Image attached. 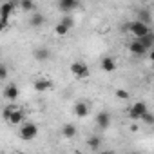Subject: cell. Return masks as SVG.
I'll list each match as a JSON object with an SVG mask.
<instances>
[{
    "instance_id": "d4e9b609",
    "label": "cell",
    "mask_w": 154,
    "mask_h": 154,
    "mask_svg": "<svg viewBox=\"0 0 154 154\" xmlns=\"http://www.w3.org/2000/svg\"><path fill=\"white\" fill-rule=\"evenodd\" d=\"M0 78H2V80H6V78H8V67H6V63L0 65Z\"/></svg>"
},
{
    "instance_id": "603a6c76",
    "label": "cell",
    "mask_w": 154,
    "mask_h": 154,
    "mask_svg": "<svg viewBox=\"0 0 154 154\" xmlns=\"http://www.w3.org/2000/svg\"><path fill=\"white\" fill-rule=\"evenodd\" d=\"M141 122H143L145 125H154V114H152V112L149 111V112H147V114H145V116L141 118Z\"/></svg>"
},
{
    "instance_id": "484cf974",
    "label": "cell",
    "mask_w": 154,
    "mask_h": 154,
    "mask_svg": "<svg viewBox=\"0 0 154 154\" xmlns=\"http://www.w3.org/2000/svg\"><path fill=\"white\" fill-rule=\"evenodd\" d=\"M149 60H150V62H152V63H154V47H152V51H150V53H149Z\"/></svg>"
},
{
    "instance_id": "6da1fadb",
    "label": "cell",
    "mask_w": 154,
    "mask_h": 154,
    "mask_svg": "<svg viewBox=\"0 0 154 154\" xmlns=\"http://www.w3.org/2000/svg\"><path fill=\"white\" fill-rule=\"evenodd\" d=\"M2 116H4V120H6L8 123H11V125H18V123L24 120V111L18 109L15 103H9L8 107H4Z\"/></svg>"
},
{
    "instance_id": "d6986e66",
    "label": "cell",
    "mask_w": 154,
    "mask_h": 154,
    "mask_svg": "<svg viewBox=\"0 0 154 154\" xmlns=\"http://www.w3.org/2000/svg\"><path fill=\"white\" fill-rule=\"evenodd\" d=\"M60 24H63L69 31L74 27V18H72V15H63L62 17V20H60Z\"/></svg>"
},
{
    "instance_id": "e0dca14e",
    "label": "cell",
    "mask_w": 154,
    "mask_h": 154,
    "mask_svg": "<svg viewBox=\"0 0 154 154\" xmlns=\"http://www.w3.org/2000/svg\"><path fill=\"white\" fill-rule=\"evenodd\" d=\"M138 42H140L147 51H149V49L154 45V36H152V33H150V35H147V36H143V38H138Z\"/></svg>"
},
{
    "instance_id": "8992f818",
    "label": "cell",
    "mask_w": 154,
    "mask_h": 154,
    "mask_svg": "<svg viewBox=\"0 0 154 154\" xmlns=\"http://www.w3.org/2000/svg\"><path fill=\"white\" fill-rule=\"evenodd\" d=\"M17 2H11V0H8V2H4L2 6H0V18L2 20H9L11 15H15V9H17Z\"/></svg>"
},
{
    "instance_id": "2e32d148",
    "label": "cell",
    "mask_w": 154,
    "mask_h": 154,
    "mask_svg": "<svg viewBox=\"0 0 154 154\" xmlns=\"http://www.w3.org/2000/svg\"><path fill=\"white\" fill-rule=\"evenodd\" d=\"M29 24H31L33 27H40V26H44V24H45V17H44V15H40V13H35V15H31Z\"/></svg>"
},
{
    "instance_id": "f1b7e54d",
    "label": "cell",
    "mask_w": 154,
    "mask_h": 154,
    "mask_svg": "<svg viewBox=\"0 0 154 154\" xmlns=\"http://www.w3.org/2000/svg\"><path fill=\"white\" fill-rule=\"evenodd\" d=\"M152 36H154V33H152Z\"/></svg>"
},
{
    "instance_id": "3957f363",
    "label": "cell",
    "mask_w": 154,
    "mask_h": 154,
    "mask_svg": "<svg viewBox=\"0 0 154 154\" xmlns=\"http://www.w3.org/2000/svg\"><path fill=\"white\" fill-rule=\"evenodd\" d=\"M147 112H149V107H147V103L141 102V100L134 102V103L129 107V118H131V120H141Z\"/></svg>"
},
{
    "instance_id": "cb8c5ba5",
    "label": "cell",
    "mask_w": 154,
    "mask_h": 154,
    "mask_svg": "<svg viewBox=\"0 0 154 154\" xmlns=\"http://www.w3.org/2000/svg\"><path fill=\"white\" fill-rule=\"evenodd\" d=\"M116 98H120V100H129L131 98V94L127 93V91H123V89H116Z\"/></svg>"
},
{
    "instance_id": "44dd1931",
    "label": "cell",
    "mask_w": 154,
    "mask_h": 154,
    "mask_svg": "<svg viewBox=\"0 0 154 154\" xmlns=\"http://www.w3.org/2000/svg\"><path fill=\"white\" fill-rule=\"evenodd\" d=\"M54 33H56L58 36H65V35L69 33V29H67V27H65L63 24H60V22H58V24L54 26Z\"/></svg>"
},
{
    "instance_id": "52a82bcc",
    "label": "cell",
    "mask_w": 154,
    "mask_h": 154,
    "mask_svg": "<svg viewBox=\"0 0 154 154\" xmlns=\"http://www.w3.org/2000/svg\"><path fill=\"white\" fill-rule=\"evenodd\" d=\"M78 6H80L78 0H60V2H58V9L62 13H65V15H71Z\"/></svg>"
},
{
    "instance_id": "ac0fdd59",
    "label": "cell",
    "mask_w": 154,
    "mask_h": 154,
    "mask_svg": "<svg viewBox=\"0 0 154 154\" xmlns=\"http://www.w3.org/2000/svg\"><path fill=\"white\" fill-rule=\"evenodd\" d=\"M138 20L149 26V24H150V13H149L147 9H140V11H138Z\"/></svg>"
},
{
    "instance_id": "83f0119b",
    "label": "cell",
    "mask_w": 154,
    "mask_h": 154,
    "mask_svg": "<svg viewBox=\"0 0 154 154\" xmlns=\"http://www.w3.org/2000/svg\"><path fill=\"white\" fill-rule=\"evenodd\" d=\"M15 154H24V152H15Z\"/></svg>"
},
{
    "instance_id": "9c48e42d",
    "label": "cell",
    "mask_w": 154,
    "mask_h": 154,
    "mask_svg": "<svg viewBox=\"0 0 154 154\" xmlns=\"http://www.w3.org/2000/svg\"><path fill=\"white\" fill-rule=\"evenodd\" d=\"M20 96V89L15 85V84H9L4 87V98L9 100V102H17V98Z\"/></svg>"
},
{
    "instance_id": "30bf717a",
    "label": "cell",
    "mask_w": 154,
    "mask_h": 154,
    "mask_svg": "<svg viewBox=\"0 0 154 154\" xmlns=\"http://www.w3.org/2000/svg\"><path fill=\"white\" fill-rule=\"evenodd\" d=\"M72 111H74V116L76 118H85V116H89V105H87V102H76L74 107H72Z\"/></svg>"
},
{
    "instance_id": "7402d4cb",
    "label": "cell",
    "mask_w": 154,
    "mask_h": 154,
    "mask_svg": "<svg viewBox=\"0 0 154 154\" xmlns=\"http://www.w3.org/2000/svg\"><path fill=\"white\" fill-rule=\"evenodd\" d=\"M87 145H89L91 149H98V147L102 145V140H100L98 136H91V138L87 140Z\"/></svg>"
},
{
    "instance_id": "ba28073f",
    "label": "cell",
    "mask_w": 154,
    "mask_h": 154,
    "mask_svg": "<svg viewBox=\"0 0 154 154\" xmlns=\"http://www.w3.org/2000/svg\"><path fill=\"white\" fill-rule=\"evenodd\" d=\"M33 89H35L36 93H45V91L53 89V82H51L49 78H38V80L33 82Z\"/></svg>"
},
{
    "instance_id": "4316f807",
    "label": "cell",
    "mask_w": 154,
    "mask_h": 154,
    "mask_svg": "<svg viewBox=\"0 0 154 154\" xmlns=\"http://www.w3.org/2000/svg\"><path fill=\"white\" fill-rule=\"evenodd\" d=\"M98 154H116V152L114 150H100Z\"/></svg>"
},
{
    "instance_id": "9a60e30c",
    "label": "cell",
    "mask_w": 154,
    "mask_h": 154,
    "mask_svg": "<svg viewBox=\"0 0 154 154\" xmlns=\"http://www.w3.org/2000/svg\"><path fill=\"white\" fill-rule=\"evenodd\" d=\"M62 136H63V138H74V136H76V127H74L72 123L62 125Z\"/></svg>"
},
{
    "instance_id": "7a4b0ae2",
    "label": "cell",
    "mask_w": 154,
    "mask_h": 154,
    "mask_svg": "<svg viewBox=\"0 0 154 154\" xmlns=\"http://www.w3.org/2000/svg\"><path fill=\"white\" fill-rule=\"evenodd\" d=\"M69 69H71V72H72V76L74 78H78V80H84V78H89V67H87V63H84V62H80V60H76V62H72L71 65H69Z\"/></svg>"
},
{
    "instance_id": "5bb4252c",
    "label": "cell",
    "mask_w": 154,
    "mask_h": 154,
    "mask_svg": "<svg viewBox=\"0 0 154 154\" xmlns=\"http://www.w3.org/2000/svg\"><path fill=\"white\" fill-rule=\"evenodd\" d=\"M129 51H131L132 54H136V56H143V54L147 53V49H145L138 40H132V42L129 44Z\"/></svg>"
},
{
    "instance_id": "8fae6325",
    "label": "cell",
    "mask_w": 154,
    "mask_h": 154,
    "mask_svg": "<svg viewBox=\"0 0 154 154\" xmlns=\"http://www.w3.org/2000/svg\"><path fill=\"white\" fill-rule=\"evenodd\" d=\"M100 67L103 72H114L116 71V60L111 58V56H103L102 62H100Z\"/></svg>"
},
{
    "instance_id": "7c38bea8",
    "label": "cell",
    "mask_w": 154,
    "mask_h": 154,
    "mask_svg": "<svg viewBox=\"0 0 154 154\" xmlns=\"http://www.w3.org/2000/svg\"><path fill=\"white\" fill-rule=\"evenodd\" d=\"M96 125H98L102 131H107L109 125H111V116H109V112H105V111L98 112V116H96Z\"/></svg>"
},
{
    "instance_id": "277c9868",
    "label": "cell",
    "mask_w": 154,
    "mask_h": 154,
    "mask_svg": "<svg viewBox=\"0 0 154 154\" xmlns=\"http://www.w3.org/2000/svg\"><path fill=\"white\" fill-rule=\"evenodd\" d=\"M18 134H20V138H22L24 141H31V140H35L36 134H38V125L33 123V122H26V123L20 127Z\"/></svg>"
},
{
    "instance_id": "ffe728a7",
    "label": "cell",
    "mask_w": 154,
    "mask_h": 154,
    "mask_svg": "<svg viewBox=\"0 0 154 154\" xmlns=\"http://www.w3.org/2000/svg\"><path fill=\"white\" fill-rule=\"evenodd\" d=\"M18 6H20V9H22V11H26V13H31V11L35 9V4L31 2V0H22Z\"/></svg>"
},
{
    "instance_id": "4fadbf2b",
    "label": "cell",
    "mask_w": 154,
    "mask_h": 154,
    "mask_svg": "<svg viewBox=\"0 0 154 154\" xmlns=\"http://www.w3.org/2000/svg\"><path fill=\"white\" fill-rule=\"evenodd\" d=\"M49 56H51V53H49L47 47H36L33 51V58L36 62H45V60H49Z\"/></svg>"
},
{
    "instance_id": "5b68a950",
    "label": "cell",
    "mask_w": 154,
    "mask_h": 154,
    "mask_svg": "<svg viewBox=\"0 0 154 154\" xmlns=\"http://www.w3.org/2000/svg\"><path fill=\"white\" fill-rule=\"evenodd\" d=\"M127 27H129V31L136 36V40H138V38H143V36H147V35H150L149 26L143 24V22H140V20H134V22L127 24Z\"/></svg>"
}]
</instances>
